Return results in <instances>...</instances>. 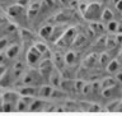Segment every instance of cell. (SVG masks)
I'll return each mask as SVG.
<instances>
[{
  "label": "cell",
  "instance_id": "6da1fadb",
  "mask_svg": "<svg viewBox=\"0 0 122 116\" xmlns=\"http://www.w3.org/2000/svg\"><path fill=\"white\" fill-rule=\"evenodd\" d=\"M103 11L104 10H102V6L98 3H90L84 10V17L89 21H97V19H102Z\"/></svg>",
  "mask_w": 122,
  "mask_h": 116
}]
</instances>
